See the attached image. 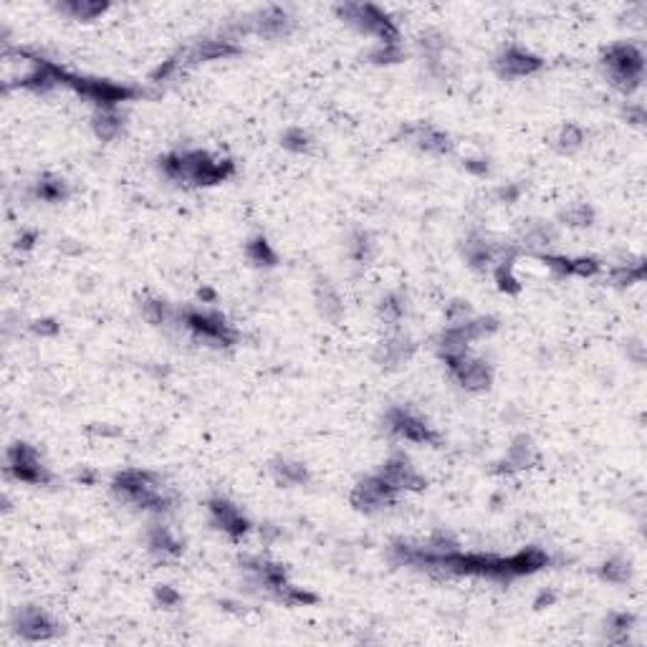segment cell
<instances>
[{
    "label": "cell",
    "mask_w": 647,
    "mask_h": 647,
    "mask_svg": "<svg viewBox=\"0 0 647 647\" xmlns=\"http://www.w3.org/2000/svg\"><path fill=\"white\" fill-rule=\"evenodd\" d=\"M604 63H607V68H609V79H612V84L617 86L619 91L632 94V91L640 86L645 61H642V53L637 51L635 46H630V43L612 46V48L604 53Z\"/></svg>",
    "instance_id": "6da1fadb"
},
{
    "label": "cell",
    "mask_w": 647,
    "mask_h": 647,
    "mask_svg": "<svg viewBox=\"0 0 647 647\" xmlns=\"http://www.w3.org/2000/svg\"><path fill=\"white\" fill-rule=\"evenodd\" d=\"M385 422H387V430L405 437V440H412V443H432V445L440 443V437H437L420 417H415V415L405 412V410H390Z\"/></svg>",
    "instance_id": "7a4b0ae2"
},
{
    "label": "cell",
    "mask_w": 647,
    "mask_h": 647,
    "mask_svg": "<svg viewBox=\"0 0 647 647\" xmlns=\"http://www.w3.org/2000/svg\"><path fill=\"white\" fill-rule=\"evenodd\" d=\"M8 471L18 478V481L26 483H43L46 478V468L41 466V458L31 445H13L11 453H8Z\"/></svg>",
    "instance_id": "3957f363"
},
{
    "label": "cell",
    "mask_w": 647,
    "mask_h": 647,
    "mask_svg": "<svg viewBox=\"0 0 647 647\" xmlns=\"http://www.w3.org/2000/svg\"><path fill=\"white\" fill-rule=\"evenodd\" d=\"M392 501H395V491L387 486V481L380 473L364 478L352 493V503L362 511H377L382 506H390Z\"/></svg>",
    "instance_id": "277c9868"
},
{
    "label": "cell",
    "mask_w": 647,
    "mask_h": 647,
    "mask_svg": "<svg viewBox=\"0 0 647 647\" xmlns=\"http://www.w3.org/2000/svg\"><path fill=\"white\" fill-rule=\"evenodd\" d=\"M380 476L385 478L387 486H390L395 493H397V491H420V488H425V478L415 471V468L410 466V460L402 458V455L387 460L385 468L380 471Z\"/></svg>",
    "instance_id": "5b68a950"
},
{
    "label": "cell",
    "mask_w": 647,
    "mask_h": 647,
    "mask_svg": "<svg viewBox=\"0 0 647 647\" xmlns=\"http://www.w3.org/2000/svg\"><path fill=\"white\" fill-rule=\"evenodd\" d=\"M541 66H544V61H541L539 56L523 51L518 46H508V48L498 56V61H496L498 74L506 76V79H518V76L536 74Z\"/></svg>",
    "instance_id": "8992f818"
},
{
    "label": "cell",
    "mask_w": 647,
    "mask_h": 647,
    "mask_svg": "<svg viewBox=\"0 0 647 647\" xmlns=\"http://www.w3.org/2000/svg\"><path fill=\"white\" fill-rule=\"evenodd\" d=\"M210 513H213V523H215L218 528H223L225 534L233 536V539H238V536H243L245 531H248L245 516L233 503H228V501H223V498L210 501Z\"/></svg>",
    "instance_id": "52a82bcc"
},
{
    "label": "cell",
    "mask_w": 647,
    "mask_h": 647,
    "mask_svg": "<svg viewBox=\"0 0 647 647\" xmlns=\"http://www.w3.org/2000/svg\"><path fill=\"white\" fill-rule=\"evenodd\" d=\"M18 632H21L26 640L38 642V640H48V637L56 635V625H53L51 619L46 617L41 609L28 607L18 614Z\"/></svg>",
    "instance_id": "ba28073f"
},
{
    "label": "cell",
    "mask_w": 647,
    "mask_h": 647,
    "mask_svg": "<svg viewBox=\"0 0 647 647\" xmlns=\"http://www.w3.org/2000/svg\"><path fill=\"white\" fill-rule=\"evenodd\" d=\"M453 375L458 377V382L466 390H488L491 385V367L481 359L466 357L458 367H453Z\"/></svg>",
    "instance_id": "9c48e42d"
},
{
    "label": "cell",
    "mask_w": 647,
    "mask_h": 647,
    "mask_svg": "<svg viewBox=\"0 0 647 647\" xmlns=\"http://www.w3.org/2000/svg\"><path fill=\"white\" fill-rule=\"evenodd\" d=\"M536 460V450L528 437H518L506 455V471H523Z\"/></svg>",
    "instance_id": "30bf717a"
},
{
    "label": "cell",
    "mask_w": 647,
    "mask_h": 647,
    "mask_svg": "<svg viewBox=\"0 0 647 647\" xmlns=\"http://www.w3.org/2000/svg\"><path fill=\"white\" fill-rule=\"evenodd\" d=\"M410 352H412V344H410L405 336H397V339H387V341H382L380 349H377V362L392 367V364L405 362V359L410 357Z\"/></svg>",
    "instance_id": "8fae6325"
},
{
    "label": "cell",
    "mask_w": 647,
    "mask_h": 647,
    "mask_svg": "<svg viewBox=\"0 0 647 647\" xmlns=\"http://www.w3.org/2000/svg\"><path fill=\"white\" fill-rule=\"evenodd\" d=\"M273 476L279 483H286V486H299V483H306L309 481V473L301 463H289V460H279L273 466Z\"/></svg>",
    "instance_id": "7c38bea8"
},
{
    "label": "cell",
    "mask_w": 647,
    "mask_h": 647,
    "mask_svg": "<svg viewBox=\"0 0 647 647\" xmlns=\"http://www.w3.org/2000/svg\"><path fill=\"white\" fill-rule=\"evenodd\" d=\"M122 129V119L114 114V109H99L94 114V132H97L102 139H114Z\"/></svg>",
    "instance_id": "4fadbf2b"
},
{
    "label": "cell",
    "mask_w": 647,
    "mask_h": 647,
    "mask_svg": "<svg viewBox=\"0 0 647 647\" xmlns=\"http://www.w3.org/2000/svg\"><path fill=\"white\" fill-rule=\"evenodd\" d=\"M36 195L41 200H48V203H58V200H63L68 195V188L66 182L58 180V177H43L36 185Z\"/></svg>",
    "instance_id": "5bb4252c"
},
{
    "label": "cell",
    "mask_w": 647,
    "mask_h": 647,
    "mask_svg": "<svg viewBox=\"0 0 647 647\" xmlns=\"http://www.w3.org/2000/svg\"><path fill=\"white\" fill-rule=\"evenodd\" d=\"M248 258L253 263H258V266H273V263L279 261V256H276V250L271 248V243H268L266 238H256L248 243Z\"/></svg>",
    "instance_id": "9a60e30c"
},
{
    "label": "cell",
    "mask_w": 647,
    "mask_h": 647,
    "mask_svg": "<svg viewBox=\"0 0 647 647\" xmlns=\"http://www.w3.org/2000/svg\"><path fill=\"white\" fill-rule=\"evenodd\" d=\"M316 299H319V309H321L324 316L336 319V316L341 314V301H339V296H336V291L331 289L329 284H319Z\"/></svg>",
    "instance_id": "2e32d148"
},
{
    "label": "cell",
    "mask_w": 647,
    "mask_h": 647,
    "mask_svg": "<svg viewBox=\"0 0 647 647\" xmlns=\"http://www.w3.org/2000/svg\"><path fill=\"white\" fill-rule=\"evenodd\" d=\"M149 546H152L154 551H162V554H180V544H177V539L170 534V531H167L165 526L152 528Z\"/></svg>",
    "instance_id": "e0dca14e"
},
{
    "label": "cell",
    "mask_w": 647,
    "mask_h": 647,
    "mask_svg": "<svg viewBox=\"0 0 647 647\" xmlns=\"http://www.w3.org/2000/svg\"><path fill=\"white\" fill-rule=\"evenodd\" d=\"M645 279V263H627V266H619L612 271V281L619 286H630L637 284V281Z\"/></svg>",
    "instance_id": "ac0fdd59"
},
{
    "label": "cell",
    "mask_w": 647,
    "mask_h": 647,
    "mask_svg": "<svg viewBox=\"0 0 647 647\" xmlns=\"http://www.w3.org/2000/svg\"><path fill=\"white\" fill-rule=\"evenodd\" d=\"M602 579L612 582V584H625L630 579V564L625 559H609L602 567Z\"/></svg>",
    "instance_id": "d6986e66"
},
{
    "label": "cell",
    "mask_w": 647,
    "mask_h": 647,
    "mask_svg": "<svg viewBox=\"0 0 647 647\" xmlns=\"http://www.w3.org/2000/svg\"><path fill=\"white\" fill-rule=\"evenodd\" d=\"M63 11H68L74 18H81V21H91V18H97L99 13L107 11V6H102V3H66L63 6Z\"/></svg>",
    "instance_id": "ffe728a7"
},
{
    "label": "cell",
    "mask_w": 647,
    "mask_h": 647,
    "mask_svg": "<svg viewBox=\"0 0 647 647\" xmlns=\"http://www.w3.org/2000/svg\"><path fill=\"white\" fill-rule=\"evenodd\" d=\"M284 147L291 149V152H306L311 147V137L304 129H289L284 134Z\"/></svg>",
    "instance_id": "44dd1931"
},
{
    "label": "cell",
    "mask_w": 647,
    "mask_h": 647,
    "mask_svg": "<svg viewBox=\"0 0 647 647\" xmlns=\"http://www.w3.org/2000/svg\"><path fill=\"white\" fill-rule=\"evenodd\" d=\"M582 142H584V132H582L579 127H574V124L564 127L562 134H559V147L562 149H577Z\"/></svg>",
    "instance_id": "7402d4cb"
},
{
    "label": "cell",
    "mask_w": 647,
    "mask_h": 647,
    "mask_svg": "<svg viewBox=\"0 0 647 647\" xmlns=\"http://www.w3.org/2000/svg\"><path fill=\"white\" fill-rule=\"evenodd\" d=\"M372 58L377 63H395L402 58V51H400V43H380L377 51H372Z\"/></svg>",
    "instance_id": "603a6c76"
},
{
    "label": "cell",
    "mask_w": 647,
    "mask_h": 647,
    "mask_svg": "<svg viewBox=\"0 0 647 647\" xmlns=\"http://www.w3.org/2000/svg\"><path fill=\"white\" fill-rule=\"evenodd\" d=\"M142 316L147 319L149 324H162L167 316V309L162 301H144L142 304Z\"/></svg>",
    "instance_id": "cb8c5ba5"
},
{
    "label": "cell",
    "mask_w": 647,
    "mask_h": 647,
    "mask_svg": "<svg viewBox=\"0 0 647 647\" xmlns=\"http://www.w3.org/2000/svg\"><path fill=\"white\" fill-rule=\"evenodd\" d=\"M382 314L395 321V319H400L405 314V306L400 304L397 296H387V299H382Z\"/></svg>",
    "instance_id": "d4e9b609"
},
{
    "label": "cell",
    "mask_w": 647,
    "mask_h": 647,
    "mask_svg": "<svg viewBox=\"0 0 647 647\" xmlns=\"http://www.w3.org/2000/svg\"><path fill=\"white\" fill-rule=\"evenodd\" d=\"M564 218L569 220V225H589L592 210L587 208V205H577V208H574V210H569Z\"/></svg>",
    "instance_id": "484cf974"
},
{
    "label": "cell",
    "mask_w": 647,
    "mask_h": 647,
    "mask_svg": "<svg viewBox=\"0 0 647 647\" xmlns=\"http://www.w3.org/2000/svg\"><path fill=\"white\" fill-rule=\"evenodd\" d=\"M369 253H372V243H369V238L364 233H359L357 238H354V243H352V256L357 258V261H367L369 258Z\"/></svg>",
    "instance_id": "4316f807"
},
{
    "label": "cell",
    "mask_w": 647,
    "mask_h": 647,
    "mask_svg": "<svg viewBox=\"0 0 647 647\" xmlns=\"http://www.w3.org/2000/svg\"><path fill=\"white\" fill-rule=\"evenodd\" d=\"M157 599L162 602V607H175L180 602V594H177L172 587H159L157 589Z\"/></svg>",
    "instance_id": "83f0119b"
},
{
    "label": "cell",
    "mask_w": 647,
    "mask_h": 647,
    "mask_svg": "<svg viewBox=\"0 0 647 647\" xmlns=\"http://www.w3.org/2000/svg\"><path fill=\"white\" fill-rule=\"evenodd\" d=\"M33 331L41 336H53L58 331V324L53 321V319H38V321L33 324Z\"/></svg>",
    "instance_id": "f1b7e54d"
},
{
    "label": "cell",
    "mask_w": 647,
    "mask_h": 647,
    "mask_svg": "<svg viewBox=\"0 0 647 647\" xmlns=\"http://www.w3.org/2000/svg\"><path fill=\"white\" fill-rule=\"evenodd\" d=\"M466 167H468L471 172H476V175H486V172H488V165H486L483 159H468Z\"/></svg>",
    "instance_id": "f546056e"
}]
</instances>
